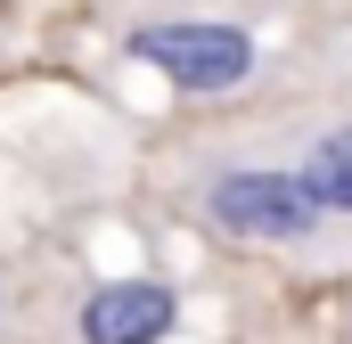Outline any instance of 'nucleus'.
I'll use <instances>...</instances> for the list:
<instances>
[{
	"mask_svg": "<svg viewBox=\"0 0 352 344\" xmlns=\"http://www.w3.org/2000/svg\"><path fill=\"white\" fill-rule=\"evenodd\" d=\"M123 58L156 66L173 90H238L254 74V33L246 25H221V17H173V25H131L123 33Z\"/></svg>",
	"mask_w": 352,
	"mask_h": 344,
	"instance_id": "1",
	"label": "nucleus"
},
{
	"mask_svg": "<svg viewBox=\"0 0 352 344\" xmlns=\"http://www.w3.org/2000/svg\"><path fill=\"white\" fill-rule=\"evenodd\" d=\"M205 213L213 230L230 238H270V246H295L320 230V205L303 189V172H278V164H230L205 180Z\"/></svg>",
	"mask_w": 352,
	"mask_h": 344,
	"instance_id": "2",
	"label": "nucleus"
},
{
	"mask_svg": "<svg viewBox=\"0 0 352 344\" xmlns=\"http://www.w3.org/2000/svg\"><path fill=\"white\" fill-rule=\"evenodd\" d=\"M180 320L164 279H107L82 295V344H164Z\"/></svg>",
	"mask_w": 352,
	"mask_h": 344,
	"instance_id": "3",
	"label": "nucleus"
},
{
	"mask_svg": "<svg viewBox=\"0 0 352 344\" xmlns=\"http://www.w3.org/2000/svg\"><path fill=\"white\" fill-rule=\"evenodd\" d=\"M303 189H311L320 213H352V123L328 131V140L303 156Z\"/></svg>",
	"mask_w": 352,
	"mask_h": 344,
	"instance_id": "4",
	"label": "nucleus"
}]
</instances>
